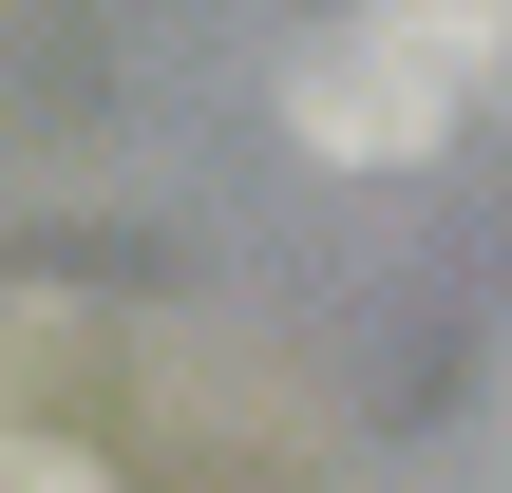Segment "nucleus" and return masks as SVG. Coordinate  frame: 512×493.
Listing matches in <instances>:
<instances>
[{
  "mask_svg": "<svg viewBox=\"0 0 512 493\" xmlns=\"http://www.w3.org/2000/svg\"><path fill=\"white\" fill-rule=\"evenodd\" d=\"M512 95V0H342L285 57V133L323 171H437Z\"/></svg>",
  "mask_w": 512,
  "mask_h": 493,
  "instance_id": "obj_1",
  "label": "nucleus"
}]
</instances>
